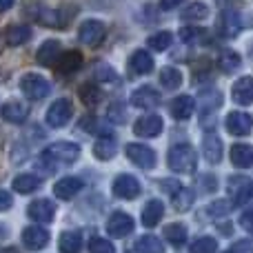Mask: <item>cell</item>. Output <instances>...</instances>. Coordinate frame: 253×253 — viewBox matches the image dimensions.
<instances>
[{
  "instance_id": "6da1fadb",
  "label": "cell",
  "mask_w": 253,
  "mask_h": 253,
  "mask_svg": "<svg viewBox=\"0 0 253 253\" xmlns=\"http://www.w3.org/2000/svg\"><path fill=\"white\" fill-rule=\"evenodd\" d=\"M171 171H178V173H193L198 165L196 151H193L191 144H175L169 149V156H167Z\"/></svg>"
},
{
  "instance_id": "7a4b0ae2",
  "label": "cell",
  "mask_w": 253,
  "mask_h": 253,
  "mask_svg": "<svg viewBox=\"0 0 253 253\" xmlns=\"http://www.w3.org/2000/svg\"><path fill=\"white\" fill-rule=\"evenodd\" d=\"M25 16L31 18V20H36L38 25L42 27H62L65 25V18L60 16V11H53V9H47L42 2H38V0H29V2L25 4Z\"/></svg>"
},
{
  "instance_id": "3957f363",
  "label": "cell",
  "mask_w": 253,
  "mask_h": 253,
  "mask_svg": "<svg viewBox=\"0 0 253 253\" xmlns=\"http://www.w3.org/2000/svg\"><path fill=\"white\" fill-rule=\"evenodd\" d=\"M20 89L25 93V98H29V100H42L51 91V84L40 74H25L20 78Z\"/></svg>"
},
{
  "instance_id": "277c9868",
  "label": "cell",
  "mask_w": 253,
  "mask_h": 253,
  "mask_svg": "<svg viewBox=\"0 0 253 253\" xmlns=\"http://www.w3.org/2000/svg\"><path fill=\"white\" fill-rule=\"evenodd\" d=\"M71 118H74V105H71V100H67V98L56 100L47 111V125L53 126V129L65 126Z\"/></svg>"
},
{
  "instance_id": "5b68a950",
  "label": "cell",
  "mask_w": 253,
  "mask_h": 253,
  "mask_svg": "<svg viewBox=\"0 0 253 253\" xmlns=\"http://www.w3.org/2000/svg\"><path fill=\"white\" fill-rule=\"evenodd\" d=\"M126 158L140 169H153L156 167V153L147 144H138V142L126 144Z\"/></svg>"
},
{
  "instance_id": "8992f818",
  "label": "cell",
  "mask_w": 253,
  "mask_h": 253,
  "mask_svg": "<svg viewBox=\"0 0 253 253\" xmlns=\"http://www.w3.org/2000/svg\"><path fill=\"white\" fill-rule=\"evenodd\" d=\"M44 156L58 162H76L80 156V147L76 142H53L44 149Z\"/></svg>"
},
{
  "instance_id": "52a82bcc",
  "label": "cell",
  "mask_w": 253,
  "mask_h": 253,
  "mask_svg": "<svg viewBox=\"0 0 253 253\" xmlns=\"http://www.w3.org/2000/svg\"><path fill=\"white\" fill-rule=\"evenodd\" d=\"M107 231H109L111 238H126L133 231V218L126 215L125 211H116L107 220Z\"/></svg>"
},
{
  "instance_id": "ba28073f",
  "label": "cell",
  "mask_w": 253,
  "mask_h": 253,
  "mask_svg": "<svg viewBox=\"0 0 253 253\" xmlns=\"http://www.w3.org/2000/svg\"><path fill=\"white\" fill-rule=\"evenodd\" d=\"M140 182L129 173H123L114 180V196L123 198V200H133V198L140 196Z\"/></svg>"
},
{
  "instance_id": "9c48e42d",
  "label": "cell",
  "mask_w": 253,
  "mask_h": 253,
  "mask_svg": "<svg viewBox=\"0 0 253 253\" xmlns=\"http://www.w3.org/2000/svg\"><path fill=\"white\" fill-rule=\"evenodd\" d=\"M78 38L83 44L93 47V44H98L105 38V25L100 20H84L78 29Z\"/></svg>"
},
{
  "instance_id": "30bf717a",
  "label": "cell",
  "mask_w": 253,
  "mask_h": 253,
  "mask_svg": "<svg viewBox=\"0 0 253 253\" xmlns=\"http://www.w3.org/2000/svg\"><path fill=\"white\" fill-rule=\"evenodd\" d=\"M22 242H25V247L29 251H40L47 247L49 231L44 227H40V224H31V227H27L22 231Z\"/></svg>"
},
{
  "instance_id": "8fae6325",
  "label": "cell",
  "mask_w": 253,
  "mask_h": 253,
  "mask_svg": "<svg viewBox=\"0 0 253 253\" xmlns=\"http://www.w3.org/2000/svg\"><path fill=\"white\" fill-rule=\"evenodd\" d=\"M218 29H220V34H222L224 38H236V36L240 34V29H242L240 13L233 11V9H224V11L220 13Z\"/></svg>"
},
{
  "instance_id": "7c38bea8",
  "label": "cell",
  "mask_w": 253,
  "mask_h": 253,
  "mask_svg": "<svg viewBox=\"0 0 253 253\" xmlns=\"http://www.w3.org/2000/svg\"><path fill=\"white\" fill-rule=\"evenodd\" d=\"M133 131H135V135H142V138H156L162 131V118L158 114L142 116V118L135 120Z\"/></svg>"
},
{
  "instance_id": "4fadbf2b",
  "label": "cell",
  "mask_w": 253,
  "mask_h": 253,
  "mask_svg": "<svg viewBox=\"0 0 253 253\" xmlns=\"http://www.w3.org/2000/svg\"><path fill=\"white\" fill-rule=\"evenodd\" d=\"M160 100H162L160 91L153 87H140L131 93V102H133V107H138V109H153V107L160 105Z\"/></svg>"
},
{
  "instance_id": "5bb4252c",
  "label": "cell",
  "mask_w": 253,
  "mask_h": 253,
  "mask_svg": "<svg viewBox=\"0 0 253 253\" xmlns=\"http://www.w3.org/2000/svg\"><path fill=\"white\" fill-rule=\"evenodd\" d=\"M224 125H227V131L231 135H247L253 129V118L249 114H242V111H231Z\"/></svg>"
},
{
  "instance_id": "9a60e30c",
  "label": "cell",
  "mask_w": 253,
  "mask_h": 253,
  "mask_svg": "<svg viewBox=\"0 0 253 253\" xmlns=\"http://www.w3.org/2000/svg\"><path fill=\"white\" fill-rule=\"evenodd\" d=\"M62 56V49H60V42L58 40H47V42L40 44L38 53H36V60L38 65L42 67H53Z\"/></svg>"
},
{
  "instance_id": "2e32d148",
  "label": "cell",
  "mask_w": 253,
  "mask_h": 253,
  "mask_svg": "<svg viewBox=\"0 0 253 253\" xmlns=\"http://www.w3.org/2000/svg\"><path fill=\"white\" fill-rule=\"evenodd\" d=\"M27 213H29V218L36 220V222H51L53 215H56V207H53L51 200L42 198V200L31 202L29 209H27Z\"/></svg>"
},
{
  "instance_id": "e0dca14e",
  "label": "cell",
  "mask_w": 253,
  "mask_h": 253,
  "mask_svg": "<svg viewBox=\"0 0 253 253\" xmlns=\"http://www.w3.org/2000/svg\"><path fill=\"white\" fill-rule=\"evenodd\" d=\"M80 189H83V180L74 178V175H67V178H62L56 182L53 193H56V198H60V200H71L74 196L80 193Z\"/></svg>"
},
{
  "instance_id": "ac0fdd59",
  "label": "cell",
  "mask_w": 253,
  "mask_h": 253,
  "mask_svg": "<svg viewBox=\"0 0 253 253\" xmlns=\"http://www.w3.org/2000/svg\"><path fill=\"white\" fill-rule=\"evenodd\" d=\"M231 96L233 102L238 105H251L253 102V76H245L240 78L231 89Z\"/></svg>"
},
{
  "instance_id": "d6986e66",
  "label": "cell",
  "mask_w": 253,
  "mask_h": 253,
  "mask_svg": "<svg viewBox=\"0 0 253 253\" xmlns=\"http://www.w3.org/2000/svg\"><path fill=\"white\" fill-rule=\"evenodd\" d=\"M2 118L11 125H22L27 118H29V107H27L25 102L11 100L2 107Z\"/></svg>"
},
{
  "instance_id": "ffe728a7",
  "label": "cell",
  "mask_w": 253,
  "mask_h": 253,
  "mask_svg": "<svg viewBox=\"0 0 253 253\" xmlns=\"http://www.w3.org/2000/svg\"><path fill=\"white\" fill-rule=\"evenodd\" d=\"M202 151H205L207 162L218 165V162L222 160V140L215 133H207L205 138H202Z\"/></svg>"
},
{
  "instance_id": "44dd1931",
  "label": "cell",
  "mask_w": 253,
  "mask_h": 253,
  "mask_svg": "<svg viewBox=\"0 0 253 253\" xmlns=\"http://www.w3.org/2000/svg\"><path fill=\"white\" fill-rule=\"evenodd\" d=\"M231 162L238 169H249L253 165V147L245 142H238L231 147Z\"/></svg>"
},
{
  "instance_id": "7402d4cb",
  "label": "cell",
  "mask_w": 253,
  "mask_h": 253,
  "mask_svg": "<svg viewBox=\"0 0 253 253\" xmlns=\"http://www.w3.org/2000/svg\"><path fill=\"white\" fill-rule=\"evenodd\" d=\"M193 109H196V100L191 96H178L171 102V116L175 120H189Z\"/></svg>"
},
{
  "instance_id": "603a6c76",
  "label": "cell",
  "mask_w": 253,
  "mask_h": 253,
  "mask_svg": "<svg viewBox=\"0 0 253 253\" xmlns=\"http://www.w3.org/2000/svg\"><path fill=\"white\" fill-rule=\"evenodd\" d=\"M165 215V205L160 200H149L142 209V224L144 227H156Z\"/></svg>"
},
{
  "instance_id": "cb8c5ba5",
  "label": "cell",
  "mask_w": 253,
  "mask_h": 253,
  "mask_svg": "<svg viewBox=\"0 0 253 253\" xmlns=\"http://www.w3.org/2000/svg\"><path fill=\"white\" fill-rule=\"evenodd\" d=\"M129 67H131V71H133V74L144 76V74H149V71H153V58L149 56L147 51H142V49H140V51L131 53Z\"/></svg>"
},
{
  "instance_id": "d4e9b609",
  "label": "cell",
  "mask_w": 253,
  "mask_h": 253,
  "mask_svg": "<svg viewBox=\"0 0 253 253\" xmlns=\"http://www.w3.org/2000/svg\"><path fill=\"white\" fill-rule=\"evenodd\" d=\"M83 249V236L78 231H65L60 236V253H80Z\"/></svg>"
},
{
  "instance_id": "484cf974",
  "label": "cell",
  "mask_w": 253,
  "mask_h": 253,
  "mask_svg": "<svg viewBox=\"0 0 253 253\" xmlns=\"http://www.w3.org/2000/svg\"><path fill=\"white\" fill-rule=\"evenodd\" d=\"M58 62H60V71H65V74H74V71H78L80 67H83L84 58H83V53L74 49V51L62 53Z\"/></svg>"
},
{
  "instance_id": "4316f807",
  "label": "cell",
  "mask_w": 253,
  "mask_h": 253,
  "mask_svg": "<svg viewBox=\"0 0 253 253\" xmlns=\"http://www.w3.org/2000/svg\"><path fill=\"white\" fill-rule=\"evenodd\" d=\"M31 38V29L27 25H13L7 29V42L9 47H20L22 42Z\"/></svg>"
},
{
  "instance_id": "83f0119b",
  "label": "cell",
  "mask_w": 253,
  "mask_h": 253,
  "mask_svg": "<svg viewBox=\"0 0 253 253\" xmlns=\"http://www.w3.org/2000/svg\"><path fill=\"white\" fill-rule=\"evenodd\" d=\"M13 189L18 193H34L36 189H40V178L34 173H22L13 180Z\"/></svg>"
},
{
  "instance_id": "f1b7e54d",
  "label": "cell",
  "mask_w": 253,
  "mask_h": 253,
  "mask_svg": "<svg viewBox=\"0 0 253 253\" xmlns=\"http://www.w3.org/2000/svg\"><path fill=\"white\" fill-rule=\"evenodd\" d=\"M133 253H165V247L156 236H142L135 242Z\"/></svg>"
},
{
  "instance_id": "f546056e",
  "label": "cell",
  "mask_w": 253,
  "mask_h": 253,
  "mask_svg": "<svg viewBox=\"0 0 253 253\" xmlns=\"http://www.w3.org/2000/svg\"><path fill=\"white\" fill-rule=\"evenodd\" d=\"M207 16H209V7L205 2H189L182 11V20H189V22L205 20Z\"/></svg>"
},
{
  "instance_id": "4dcf8cb0",
  "label": "cell",
  "mask_w": 253,
  "mask_h": 253,
  "mask_svg": "<svg viewBox=\"0 0 253 253\" xmlns=\"http://www.w3.org/2000/svg\"><path fill=\"white\" fill-rule=\"evenodd\" d=\"M80 98H83V102L87 107H96L98 102L102 100V91H100V87H98L96 83H87V84H83L80 87Z\"/></svg>"
},
{
  "instance_id": "1f68e13d",
  "label": "cell",
  "mask_w": 253,
  "mask_h": 253,
  "mask_svg": "<svg viewBox=\"0 0 253 253\" xmlns=\"http://www.w3.org/2000/svg\"><path fill=\"white\" fill-rule=\"evenodd\" d=\"M165 238L171 242L173 247H182L187 242V227L180 222H173L165 229Z\"/></svg>"
},
{
  "instance_id": "d6a6232c",
  "label": "cell",
  "mask_w": 253,
  "mask_h": 253,
  "mask_svg": "<svg viewBox=\"0 0 253 253\" xmlns=\"http://www.w3.org/2000/svg\"><path fill=\"white\" fill-rule=\"evenodd\" d=\"M93 156L98 160H111L116 156V142L111 138H100L93 144Z\"/></svg>"
},
{
  "instance_id": "836d02e7",
  "label": "cell",
  "mask_w": 253,
  "mask_h": 253,
  "mask_svg": "<svg viewBox=\"0 0 253 253\" xmlns=\"http://www.w3.org/2000/svg\"><path fill=\"white\" fill-rule=\"evenodd\" d=\"M160 83H162V87H167V89H178L180 84H182V74H180V69H175V67H165V69L160 71Z\"/></svg>"
},
{
  "instance_id": "e575fe53",
  "label": "cell",
  "mask_w": 253,
  "mask_h": 253,
  "mask_svg": "<svg viewBox=\"0 0 253 253\" xmlns=\"http://www.w3.org/2000/svg\"><path fill=\"white\" fill-rule=\"evenodd\" d=\"M193 200H196V196H193L191 189L180 187L178 191L173 193V207H175V211H189V209H191V205H193Z\"/></svg>"
},
{
  "instance_id": "d590c367",
  "label": "cell",
  "mask_w": 253,
  "mask_h": 253,
  "mask_svg": "<svg viewBox=\"0 0 253 253\" xmlns=\"http://www.w3.org/2000/svg\"><path fill=\"white\" fill-rule=\"evenodd\" d=\"M171 34L169 31H158V34L149 36L147 38V44L153 49V51H167V49L171 47Z\"/></svg>"
},
{
  "instance_id": "8d00e7d4",
  "label": "cell",
  "mask_w": 253,
  "mask_h": 253,
  "mask_svg": "<svg viewBox=\"0 0 253 253\" xmlns=\"http://www.w3.org/2000/svg\"><path fill=\"white\" fill-rule=\"evenodd\" d=\"M189 251L191 253H215L218 251V242H215V238L202 236V238H198L196 242H191Z\"/></svg>"
},
{
  "instance_id": "74e56055",
  "label": "cell",
  "mask_w": 253,
  "mask_h": 253,
  "mask_svg": "<svg viewBox=\"0 0 253 253\" xmlns=\"http://www.w3.org/2000/svg\"><path fill=\"white\" fill-rule=\"evenodd\" d=\"M240 56H238L236 51H224L222 56H220V67H222L224 74H233V71L240 67Z\"/></svg>"
},
{
  "instance_id": "f35d334b",
  "label": "cell",
  "mask_w": 253,
  "mask_h": 253,
  "mask_svg": "<svg viewBox=\"0 0 253 253\" xmlns=\"http://www.w3.org/2000/svg\"><path fill=\"white\" fill-rule=\"evenodd\" d=\"M89 253H116V249L105 238H91V242H89Z\"/></svg>"
},
{
  "instance_id": "ab89813d",
  "label": "cell",
  "mask_w": 253,
  "mask_h": 253,
  "mask_svg": "<svg viewBox=\"0 0 253 253\" xmlns=\"http://www.w3.org/2000/svg\"><path fill=\"white\" fill-rule=\"evenodd\" d=\"M180 38H182V42H198V40L205 38V31L200 29V27H184V29H180Z\"/></svg>"
},
{
  "instance_id": "60d3db41",
  "label": "cell",
  "mask_w": 253,
  "mask_h": 253,
  "mask_svg": "<svg viewBox=\"0 0 253 253\" xmlns=\"http://www.w3.org/2000/svg\"><path fill=\"white\" fill-rule=\"evenodd\" d=\"M231 209L233 207L229 200H215V202H211L207 211H209V215H213V218H222V215H227Z\"/></svg>"
},
{
  "instance_id": "b9f144b4",
  "label": "cell",
  "mask_w": 253,
  "mask_h": 253,
  "mask_svg": "<svg viewBox=\"0 0 253 253\" xmlns=\"http://www.w3.org/2000/svg\"><path fill=\"white\" fill-rule=\"evenodd\" d=\"M109 120H111V123L125 125V120H126L125 107H123V105H111V109H109Z\"/></svg>"
},
{
  "instance_id": "7bdbcfd3",
  "label": "cell",
  "mask_w": 253,
  "mask_h": 253,
  "mask_svg": "<svg viewBox=\"0 0 253 253\" xmlns=\"http://www.w3.org/2000/svg\"><path fill=\"white\" fill-rule=\"evenodd\" d=\"M253 198V182H249L245 189H240L236 196V205H245V202H249Z\"/></svg>"
},
{
  "instance_id": "ee69618b",
  "label": "cell",
  "mask_w": 253,
  "mask_h": 253,
  "mask_svg": "<svg viewBox=\"0 0 253 253\" xmlns=\"http://www.w3.org/2000/svg\"><path fill=\"white\" fill-rule=\"evenodd\" d=\"M240 224H242V229H247L249 233H253V209H247L245 213L240 215Z\"/></svg>"
},
{
  "instance_id": "f6af8a7d",
  "label": "cell",
  "mask_w": 253,
  "mask_h": 253,
  "mask_svg": "<svg viewBox=\"0 0 253 253\" xmlns=\"http://www.w3.org/2000/svg\"><path fill=\"white\" fill-rule=\"evenodd\" d=\"M11 205H13V198H11V193H9V191H4V189H0V211H7V209H11Z\"/></svg>"
},
{
  "instance_id": "bcb514c9",
  "label": "cell",
  "mask_w": 253,
  "mask_h": 253,
  "mask_svg": "<svg viewBox=\"0 0 253 253\" xmlns=\"http://www.w3.org/2000/svg\"><path fill=\"white\" fill-rule=\"evenodd\" d=\"M231 253H253V240H240L236 242Z\"/></svg>"
},
{
  "instance_id": "7dc6e473",
  "label": "cell",
  "mask_w": 253,
  "mask_h": 253,
  "mask_svg": "<svg viewBox=\"0 0 253 253\" xmlns=\"http://www.w3.org/2000/svg\"><path fill=\"white\" fill-rule=\"evenodd\" d=\"M200 184L205 187V191H215V189H218V182H215L213 175H202Z\"/></svg>"
},
{
  "instance_id": "c3c4849f",
  "label": "cell",
  "mask_w": 253,
  "mask_h": 253,
  "mask_svg": "<svg viewBox=\"0 0 253 253\" xmlns=\"http://www.w3.org/2000/svg\"><path fill=\"white\" fill-rule=\"evenodd\" d=\"M98 76H100V80H109V83H114L116 80V74L109 69L107 65H100L98 67Z\"/></svg>"
},
{
  "instance_id": "681fc988",
  "label": "cell",
  "mask_w": 253,
  "mask_h": 253,
  "mask_svg": "<svg viewBox=\"0 0 253 253\" xmlns=\"http://www.w3.org/2000/svg\"><path fill=\"white\" fill-rule=\"evenodd\" d=\"M184 0H160V9H165V11H171V9L180 7Z\"/></svg>"
},
{
  "instance_id": "f907efd6",
  "label": "cell",
  "mask_w": 253,
  "mask_h": 253,
  "mask_svg": "<svg viewBox=\"0 0 253 253\" xmlns=\"http://www.w3.org/2000/svg\"><path fill=\"white\" fill-rule=\"evenodd\" d=\"M13 2H16V0H0V11H7V9H11Z\"/></svg>"
},
{
  "instance_id": "816d5d0a",
  "label": "cell",
  "mask_w": 253,
  "mask_h": 253,
  "mask_svg": "<svg viewBox=\"0 0 253 253\" xmlns=\"http://www.w3.org/2000/svg\"><path fill=\"white\" fill-rule=\"evenodd\" d=\"M0 253H20V251L16 247H4V249H0Z\"/></svg>"
},
{
  "instance_id": "f5cc1de1",
  "label": "cell",
  "mask_w": 253,
  "mask_h": 253,
  "mask_svg": "<svg viewBox=\"0 0 253 253\" xmlns=\"http://www.w3.org/2000/svg\"><path fill=\"white\" fill-rule=\"evenodd\" d=\"M224 253H231V251H224Z\"/></svg>"
}]
</instances>
